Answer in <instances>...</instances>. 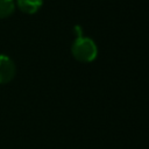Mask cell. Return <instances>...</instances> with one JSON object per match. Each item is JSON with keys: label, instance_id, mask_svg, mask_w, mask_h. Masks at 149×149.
I'll use <instances>...</instances> for the list:
<instances>
[{"label": "cell", "instance_id": "cell-2", "mask_svg": "<svg viewBox=\"0 0 149 149\" xmlns=\"http://www.w3.org/2000/svg\"><path fill=\"white\" fill-rule=\"evenodd\" d=\"M15 76V64L10 57L0 55V84L9 83Z\"/></svg>", "mask_w": 149, "mask_h": 149}, {"label": "cell", "instance_id": "cell-3", "mask_svg": "<svg viewBox=\"0 0 149 149\" xmlns=\"http://www.w3.org/2000/svg\"><path fill=\"white\" fill-rule=\"evenodd\" d=\"M19 8L26 14L36 13L43 5V0H16Z\"/></svg>", "mask_w": 149, "mask_h": 149}, {"label": "cell", "instance_id": "cell-5", "mask_svg": "<svg viewBox=\"0 0 149 149\" xmlns=\"http://www.w3.org/2000/svg\"><path fill=\"white\" fill-rule=\"evenodd\" d=\"M81 33H83V28H81L80 26L77 24V26L73 27V34L76 35V38H77V37H81V36H84Z\"/></svg>", "mask_w": 149, "mask_h": 149}, {"label": "cell", "instance_id": "cell-1", "mask_svg": "<svg viewBox=\"0 0 149 149\" xmlns=\"http://www.w3.org/2000/svg\"><path fill=\"white\" fill-rule=\"evenodd\" d=\"M71 52L77 61L83 63H90L95 59L98 55V48L92 38L87 36H81L77 37L73 41L71 45Z\"/></svg>", "mask_w": 149, "mask_h": 149}, {"label": "cell", "instance_id": "cell-4", "mask_svg": "<svg viewBox=\"0 0 149 149\" xmlns=\"http://www.w3.org/2000/svg\"><path fill=\"white\" fill-rule=\"evenodd\" d=\"M15 9L14 0H0V19L8 17Z\"/></svg>", "mask_w": 149, "mask_h": 149}]
</instances>
